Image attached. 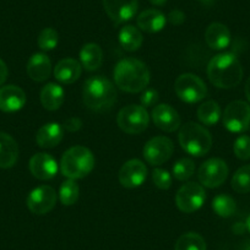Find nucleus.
I'll list each match as a JSON object with an SVG mask.
<instances>
[{
  "label": "nucleus",
  "instance_id": "nucleus-1",
  "mask_svg": "<svg viewBox=\"0 0 250 250\" xmlns=\"http://www.w3.org/2000/svg\"><path fill=\"white\" fill-rule=\"evenodd\" d=\"M114 83L122 91L138 93L145 90L150 83V71L145 62L135 58L119 60L113 71Z\"/></svg>",
  "mask_w": 250,
  "mask_h": 250
},
{
  "label": "nucleus",
  "instance_id": "nucleus-2",
  "mask_svg": "<svg viewBox=\"0 0 250 250\" xmlns=\"http://www.w3.org/2000/svg\"><path fill=\"white\" fill-rule=\"evenodd\" d=\"M208 80L218 88H233L243 79V68L238 58L232 53L217 54L208 65Z\"/></svg>",
  "mask_w": 250,
  "mask_h": 250
},
{
  "label": "nucleus",
  "instance_id": "nucleus-3",
  "mask_svg": "<svg viewBox=\"0 0 250 250\" xmlns=\"http://www.w3.org/2000/svg\"><path fill=\"white\" fill-rule=\"evenodd\" d=\"M83 101L88 109L95 112L110 109L117 101L114 83L102 75L91 76L83 83Z\"/></svg>",
  "mask_w": 250,
  "mask_h": 250
},
{
  "label": "nucleus",
  "instance_id": "nucleus-4",
  "mask_svg": "<svg viewBox=\"0 0 250 250\" xmlns=\"http://www.w3.org/2000/svg\"><path fill=\"white\" fill-rule=\"evenodd\" d=\"M95 168V156L85 146H74L66 150L60 161V170L68 179H83Z\"/></svg>",
  "mask_w": 250,
  "mask_h": 250
},
{
  "label": "nucleus",
  "instance_id": "nucleus-5",
  "mask_svg": "<svg viewBox=\"0 0 250 250\" xmlns=\"http://www.w3.org/2000/svg\"><path fill=\"white\" fill-rule=\"evenodd\" d=\"M179 145L187 153L195 157H203L212 147V136L203 125L189 122L180 128L178 135Z\"/></svg>",
  "mask_w": 250,
  "mask_h": 250
},
{
  "label": "nucleus",
  "instance_id": "nucleus-6",
  "mask_svg": "<svg viewBox=\"0 0 250 250\" xmlns=\"http://www.w3.org/2000/svg\"><path fill=\"white\" fill-rule=\"evenodd\" d=\"M118 126L126 134H140L150 123V115L143 105L130 104L122 108L117 117Z\"/></svg>",
  "mask_w": 250,
  "mask_h": 250
},
{
  "label": "nucleus",
  "instance_id": "nucleus-7",
  "mask_svg": "<svg viewBox=\"0 0 250 250\" xmlns=\"http://www.w3.org/2000/svg\"><path fill=\"white\" fill-rule=\"evenodd\" d=\"M174 91L179 100L185 103H198L208 95V87L199 76L194 74H182L174 83Z\"/></svg>",
  "mask_w": 250,
  "mask_h": 250
},
{
  "label": "nucleus",
  "instance_id": "nucleus-8",
  "mask_svg": "<svg viewBox=\"0 0 250 250\" xmlns=\"http://www.w3.org/2000/svg\"><path fill=\"white\" fill-rule=\"evenodd\" d=\"M223 125L230 133H243L250 125V105L244 101H233L223 112Z\"/></svg>",
  "mask_w": 250,
  "mask_h": 250
},
{
  "label": "nucleus",
  "instance_id": "nucleus-9",
  "mask_svg": "<svg viewBox=\"0 0 250 250\" xmlns=\"http://www.w3.org/2000/svg\"><path fill=\"white\" fill-rule=\"evenodd\" d=\"M206 200V193L203 185L195 182L183 185L175 195V204L178 208L184 213H191L198 211Z\"/></svg>",
  "mask_w": 250,
  "mask_h": 250
},
{
  "label": "nucleus",
  "instance_id": "nucleus-10",
  "mask_svg": "<svg viewBox=\"0 0 250 250\" xmlns=\"http://www.w3.org/2000/svg\"><path fill=\"white\" fill-rule=\"evenodd\" d=\"M199 180L206 188H218L228 177V166L221 158H210L200 166L198 172Z\"/></svg>",
  "mask_w": 250,
  "mask_h": 250
},
{
  "label": "nucleus",
  "instance_id": "nucleus-11",
  "mask_svg": "<svg viewBox=\"0 0 250 250\" xmlns=\"http://www.w3.org/2000/svg\"><path fill=\"white\" fill-rule=\"evenodd\" d=\"M174 152V145L167 136H155L145 144L143 155L146 162L152 166H160L167 162Z\"/></svg>",
  "mask_w": 250,
  "mask_h": 250
},
{
  "label": "nucleus",
  "instance_id": "nucleus-12",
  "mask_svg": "<svg viewBox=\"0 0 250 250\" xmlns=\"http://www.w3.org/2000/svg\"><path fill=\"white\" fill-rule=\"evenodd\" d=\"M26 204L28 210L35 215H45L57 204V193L49 185H41L28 194Z\"/></svg>",
  "mask_w": 250,
  "mask_h": 250
},
{
  "label": "nucleus",
  "instance_id": "nucleus-13",
  "mask_svg": "<svg viewBox=\"0 0 250 250\" xmlns=\"http://www.w3.org/2000/svg\"><path fill=\"white\" fill-rule=\"evenodd\" d=\"M119 182L124 188L134 189L144 184L147 178V168L140 160H130L125 162L119 170Z\"/></svg>",
  "mask_w": 250,
  "mask_h": 250
},
{
  "label": "nucleus",
  "instance_id": "nucleus-14",
  "mask_svg": "<svg viewBox=\"0 0 250 250\" xmlns=\"http://www.w3.org/2000/svg\"><path fill=\"white\" fill-rule=\"evenodd\" d=\"M104 10L114 23L126 22L138 11V0H102Z\"/></svg>",
  "mask_w": 250,
  "mask_h": 250
},
{
  "label": "nucleus",
  "instance_id": "nucleus-15",
  "mask_svg": "<svg viewBox=\"0 0 250 250\" xmlns=\"http://www.w3.org/2000/svg\"><path fill=\"white\" fill-rule=\"evenodd\" d=\"M30 172L40 180H48L55 177L58 173V163L49 153H36L30 160Z\"/></svg>",
  "mask_w": 250,
  "mask_h": 250
},
{
  "label": "nucleus",
  "instance_id": "nucleus-16",
  "mask_svg": "<svg viewBox=\"0 0 250 250\" xmlns=\"http://www.w3.org/2000/svg\"><path fill=\"white\" fill-rule=\"evenodd\" d=\"M153 123L161 130L173 133L180 126V117L177 110L169 104H158L151 113Z\"/></svg>",
  "mask_w": 250,
  "mask_h": 250
},
{
  "label": "nucleus",
  "instance_id": "nucleus-17",
  "mask_svg": "<svg viewBox=\"0 0 250 250\" xmlns=\"http://www.w3.org/2000/svg\"><path fill=\"white\" fill-rule=\"evenodd\" d=\"M26 103V93L15 85L3 86L0 88V110L6 113L18 112Z\"/></svg>",
  "mask_w": 250,
  "mask_h": 250
},
{
  "label": "nucleus",
  "instance_id": "nucleus-18",
  "mask_svg": "<svg viewBox=\"0 0 250 250\" xmlns=\"http://www.w3.org/2000/svg\"><path fill=\"white\" fill-rule=\"evenodd\" d=\"M28 76L36 83H43L52 74V62L50 59L43 53H35L28 59L26 65Z\"/></svg>",
  "mask_w": 250,
  "mask_h": 250
},
{
  "label": "nucleus",
  "instance_id": "nucleus-19",
  "mask_svg": "<svg viewBox=\"0 0 250 250\" xmlns=\"http://www.w3.org/2000/svg\"><path fill=\"white\" fill-rule=\"evenodd\" d=\"M81 73H83V65L73 58L60 60L54 68V78L64 85L75 83L81 76Z\"/></svg>",
  "mask_w": 250,
  "mask_h": 250
},
{
  "label": "nucleus",
  "instance_id": "nucleus-20",
  "mask_svg": "<svg viewBox=\"0 0 250 250\" xmlns=\"http://www.w3.org/2000/svg\"><path fill=\"white\" fill-rule=\"evenodd\" d=\"M64 136V129L58 123H47L38 129L36 143L42 148H53L60 144Z\"/></svg>",
  "mask_w": 250,
  "mask_h": 250
},
{
  "label": "nucleus",
  "instance_id": "nucleus-21",
  "mask_svg": "<svg viewBox=\"0 0 250 250\" xmlns=\"http://www.w3.org/2000/svg\"><path fill=\"white\" fill-rule=\"evenodd\" d=\"M205 41L211 49L222 50L230 43V32L223 23L213 22L206 28Z\"/></svg>",
  "mask_w": 250,
  "mask_h": 250
},
{
  "label": "nucleus",
  "instance_id": "nucleus-22",
  "mask_svg": "<svg viewBox=\"0 0 250 250\" xmlns=\"http://www.w3.org/2000/svg\"><path fill=\"white\" fill-rule=\"evenodd\" d=\"M19 160V145L15 139L6 133H0V168L8 169Z\"/></svg>",
  "mask_w": 250,
  "mask_h": 250
},
{
  "label": "nucleus",
  "instance_id": "nucleus-23",
  "mask_svg": "<svg viewBox=\"0 0 250 250\" xmlns=\"http://www.w3.org/2000/svg\"><path fill=\"white\" fill-rule=\"evenodd\" d=\"M136 23L141 31H145L147 33H156L165 28L166 23H167V18L160 10L148 9V10L143 11L138 16Z\"/></svg>",
  "mask_w": 250,
  "mask_h": 250
},
{
  "label": "nucleus",
  "instance_id": "nucleus-24",
  "mask_svg": "<svg viewBox=\"0 0 250 250\" xmlns=\"http://www.w3.org/2000/svg\"><path fill=\"white\" fill-rule=\"evenodd\" d=\"M65 100V92L60 85L49 83L41 91V103L47 110H57Z\"/></svg>",
  "mask_w": 250,
  "mask_h": 250
},
{
  "label": "nucleus",
  "instance_id": "nucleus-25",
  "mask_svg": "<svg viewBox=\"0 0 250 250\" xmlns=\"http://www.w3.org/2000/svg\"><path fill=\"white\" fill-rule=\"evenodd\" d=\"M80 64L87 71H95L102 65V48L96 43H87L80 50Z\"/></svg>",
  "mask_w": 250,
  "mask_h": 250
},
{
  "label": "nucleus",
  "instance_id": "nucleus-26",
  "mask_svg": "<svg viewBox=\"0 0 250 250\" xmlns=\"http://www.w3.org/2000/svg\"><path fill=\"white\" fill-rule=\"evenodd\" d=\"M119 43L122 48L126 52H135L143 45L144 37L138 27L126 25L119 31Z\"/></svg>",
  "mask_w": 250,
  "mask_h": 250
},
{
  "label": "nucleus",
  "instance_id": "nucleus-27",
  "mask_svg": "<svg viewBox=\"0 0 250 250\" xmlns=\"http://www.w3.org/2000/svg\"><path fill=\"white\" fill-rule=\"evenodd\" d=\"M221 107L216 101H206L199 107L198 118L201 124L212 126L220 120L221 118Z\"/></svg>",
  "mask_w": 250,
  "mask_h": 250
},
{
  "label": "nucleus",
  "instance_id": "nucleus-28",
  "mask_svg": "<svg viewBox=\"0 0 250 250\" xmlns=\"http://www.w3.org/2000/svg\"><path fill=\"white\" fill-rule=\"evenodd\" d=\"M212 210L220 217L227 218L234 215L237 211V204L232 196L227 195V194H220V195L215 196V199L212 200Z\"/></svg>",
  "mask_w": 250,
  "mask_h": 250
},
{
  "label": "nucleus",
  "instance_id": "nucleus-29",
  "mask_svg": "<svg viewBox=\"0 0 250 250\" xmlns=\"http://www.w3.org/2000/svg\"><path fill=\"white\" fill-rule=\"evenodd\" d=\"M174 250H206V243L200 234L189 232L178 238Z\"/></svg>",
  "mask_w": 250,
  "mask_h": 250
},
{
  "label": "nucleus",
  "instance_id": "nucleus-30",
  "mask_svg": "<svg viewBox=\"0 0 250 250\" xmlns=\"http://www.w3.org/2000/svg\"><path fill=\"white\" fill-rule=\"evenodd\" d=\"M79 193H80V189H79V185L76 184L75 180L66 179L65 182H62V184L60 185V203L65 206L74 205V204H76V201H78Z\"/></svg>",
  "mask_w": 250,
  "mask_h": 250
},
{
  "label": "nucleus",
  "instance_id": "nucleus-31",
  "mask_svg": "<svg viewBox=\"0 0 250 250\" xmlns=\"http://www.w3.org/2000/svg\"><path fill=\"white\" fill-rule=\"evenodd\" d=\"M233 190L239 194L250 193V165L243 166L232 178Z\"/></svg>",
  "mask_w": 250,
  "mask_h": 250
},
{
  "label": "nucleus",
  "instance_id": "nucleus-32",
  "mask_svg": "<svg viewBox=\"0 0 250 250\" xmlns=\"http://www.w3.org/2000/svg\"><path fill=\"white\" fill-rule=\"evenodd\" d=\"M172 172L175 179L180 180V182H184V180H188L189 178H191L194 175V172H195V163L190 158H180L179 161H177L174 163Z\"/></svg>",
  "mask_w": 250,
  "mask_h": 250
},
{
  "label": "nucleus",
  "instance_id": "nucleus-33",
  "mask_svg": "<svg viewBox=\"0 0 250 250\" xmlns=\"http://www.w3.org/2000/svg\"><path fill=\"white\" fill-rule=\"evenodd\" d=\"M58 42H59V35H58L57 31L54 28L47 27L40 33L38 36V47L42 50H53L58 45Z\"/></svg>",
  "mask_w": 250,
  "mask_h": 250
},
{
  "label": "nucleus",
  "instance_id": "nucleus-34",
  "mask_svg": "<svg viewBox=\"0 0 250 250\" xmlns=\"http://www.w3.org/2000/svg\"><path fill=\"white\" fill-rule=\"evenodd\" d=\"M233 151L234 155L237 156L239 160L245 161L250 158V136L242 135L234 141L233 145Z\"/></svg>",
  "mask_w": 250,
  "mask_h": 250
},
{
  "label": "nucleus",
  "instance_id": "nucleus-35",
  "mask_svg": "<svg viewBox=\"0 0 250 250\" xmlns=\"http://www.w3.org/2000/svg\"><path fill=\"white\" fill-rule=\"evenodd\" d=\"M152 179L156 187L162 190H167L172 187V175L163 168H155L152 172Z\"/></svg>",
  "mask_w": 250,
  "mask_h": 250
},
{
  "label": "nucleus",
  "instance_id": "nucleus-36",
  "mask_svg": "<svg viewBox=\"0 0 250 250\" xmlns=\"http://www.w3.org/2000/svg\"><path fill=\"white\" fill-rule=\"evenodd\" d=\"M158 98H160V96H158L157 91L153 90V88H147V90L145 88L140 97L141 105L145 108L152 107L158 102Z\"/></svg>",
  "mask_w": 250,
  "mask_h": 250
},
{
  "label": "nucleus",
  "instance_id": "nucleus-37",
  "mask_svg": "<svg viewBox=\"0 0 250 250\" xmlns=\"http://www.w3.org/2000/svg\"><path fill=\"white\" fill-rule=\"evenodd\" d=\"M81 126H83V122H81L80 118L73 117V118H69V119H66L65 122H64L62 129L69 131V133H75V131L80 130Z\"/></svg>",
  "mask_w": 250,
  "mask_h": 250
},
{
  "label": "nucleus",
  "instance_id": "nucleus-38",
  "mask_svg": "<svg viewBox=\"0 0 250 250\" xmlns=\"http://www.w3.org/2000/svg\"><path fill=\"white\" fill-rule=\"evenodd\" d=\"M168 20L173 25H182L185 21V15L183 11L180 10H173L170 11L169 15H168Z\"/></svg>",
  "mask_w": 250,
  "mask_h": 250
},
{
  "label": "nucleus",
  "instance_id": "nucleus-39",
  "mask_svg": "<svg viewBox=\"0 0 250 250\" xmlns=\"http://www.w3.org/2000/svg\"><path fill=\"white\" fill-rule=\"evenodd\" d=\"M8 66H6V64L3 60L0 59V86L5 83L6 78H8Z\"/></svg>",
  "mask_w": 250,
  "mask_h": 250
},
{
  "label": "nucleus",
  "instance_id": "nucleus-40",
  "mask_svg": "<svg viewBox=\"0 0 250 250\" xmlns=\"http://www.w3.org/2000/svg\"><path fill=\"white\" fill-rule=\"evenodd\" d=\"M245 96H247L248 101L250 102V78L248 79L247 83H245Z\"/></svg>",
  "mask_w": 250,
  "mask_h": 250
},
{
  "label": "nucleus",
  "instance_id": "nucleus-41",
  "mask_svg": "<svg viewBox=\"0 0 250 250\" xmlns=\"http://www.w3.org/2000/svg\"><path fill=\"white\" fill-rule=\"evenodd\" d=\"M150 3L156 6H163L166 3H167V0H150Z\"/></svg>",
  "mask_w": 250,
  "mask_h": 250
},
{
  "label": "nucleus",
  "instance_id": "nucleus-42",
  "mask_svg": "<svg viewBox=\"0 0 250 250\" xmlns=\"http://www.w3.org/2000/svg\"><path fill=\"white\" fill-rule=\"evenodd\" d=\"M242 250H250V239L247 240V242H245L244 244H243Z\"/></svg>",
  "mask_w": 250,
  "mask_h": 250
},
{
  "label": "nucleus",
  "instance_id": "nucleus-43",
  "mask_svg": "<svg viewBox=\"0 0 250 250\" xmlns=\"http://www.w3.org/2000/svg\"><path fill=\"white\" fill-rule=\"evenodd\" d=\"M245 227H247V228H248V230H249V232H250V215L248 216L247 222H245Z\"/></svg>",
  "mask_w": 250,
  "mask_h": 250
}]
</instances>
